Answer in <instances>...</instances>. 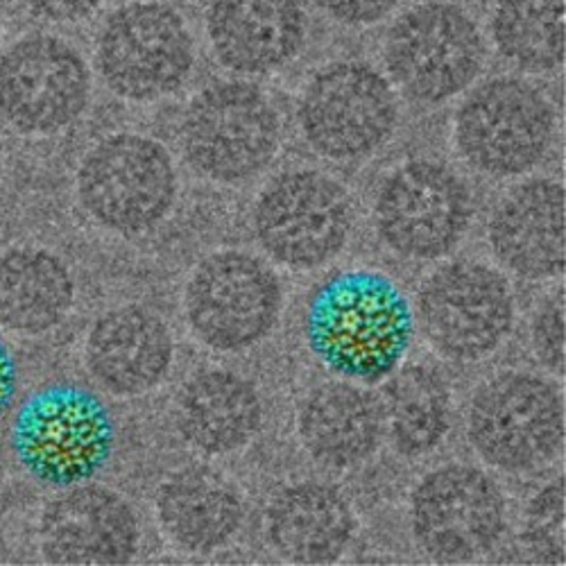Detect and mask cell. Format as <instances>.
<instances>
[{
  "mask_svg": "<svg viewBox=\"0 0 566 566\" xmlns=\"http://www.w3.org/2000/svg\"><path fill=\"white\" fill-rule=\"evenodd\" d=\"M399 105L392 84L367 64L338 62L306 84L300 127L306 144L324 159L356 161L392 136Z\"/></svg>",
  "mask_w": 566,
  "mask_h": 566,
  "instance_id": "obj_12",
  "label": "cell"
},
{
  "mask_svg": "<svg viewBox=\"0 0 566 566\" xmlns=\"http://www.w3.org/2000/svg\"><path fill=\"white\" fill-rule=\"evenodd\" d=\"M304 332L313 356L340 379L384 384L408 354L415 313L388 274L347 270L313 293Z\"/></svg>",
  "mask_w": 566,
  "mask_h": 566,
  "instance_id": "obj_1",
  "label": "cell"
},
{
  "mask_svg": "<svg viewBox=\"0 0 566 566\" xmlns=\"http://www.w3.org/2000/svg\"><path fill=\"white\" fill-rule=\"evenodd\" d=\"M0 30H3V12H0Z\"/></svg>",
  "mask_w": 566,
  "mask_h": 566,
  "instance_id": "obj_33",
  "label": "cell"
},
{
  "mask_svg": "<svg viewBox=\"0 0 566 566\" xmlns=\"http://www.w3.org/2000/svg\"><path fill=\"white\" fill-rule=\"evenodd\" d=\"M39 542L51 564H127L138 548V518L118 492L82 483L45 505Z\"/></svg>",
  "mask_w": 566,
  "mask_h": 566,
  "instance_id": "obj_16",
  "label": "cell"
},
{
  "mask_svg": "<svg viewBox=\"0 0 566 566\" xmlns=\"http://www.w3.org/2000/svg\"><path fill=\"white\" fill-rule=\"evenodd\" d=\"M254 235L279 265L308 272L334 261L354 227L345 186L319 170H289L274 177L252 213Z\"/></svg>",
  "mask_w": 566,
  "mask_h": 566,
  "instance_id": "obj_5",
  "label": "cell"
},
{
  "mask_svg": "<svg viewBox=\"0 0 566 566\" xmlns=\"http://www.w3.org/2000/svg\"><path fill=\"white\" fill-rule=\"evenodd\" d=\"M531 340L537 360L555 371H564V291L559 289L555 295L546 297V302L537 308L533 328H531Z\"/></svg>",
  "mask_w": 566,
  "mask_h": 566,
  "instance_id": "obj_27",
  "label": "cell"
},
{
  "mask_svg": "<svg viewBox=\"0 0 566 566\" xmlns=\"http://www.w3.org/2000/svg\"><path fill=\"white\" fill-rule=\"evenodd\" d=\"M263 403L256 386L231 369L193 374L177 397V427L184 440L209 455L248 447L261 429Z\"/></svg>",
  "mask_w": 566,
  "mask_h": 566,
  "instance_id": "obj_20",
  "label": "cell"
},
{
  "mask_svg": "<svg viewBox=\"0 0 566 566\" xmlns=\"http://www.w3.org/2000/svg\"><path fill=\"white\" fill-rule=\"evenodd\" d=\"M114 442L109 408L93 392L69 384L34 392L12 427V449L23 469L34 481L62 490L98 476Z\"/></svg>",
  "mask_w": 566,
  "mask_h": 566,
  "instance_id": "obj_2",
  "label": "cell"
},
{
  "mask_svg": "<svg viewBox=\"0 0 566 566\" xmlns=\"http://www.w3.org/2000/svg\"><path fill=\"white\" fill-rule=\"evenodd\" d=\"M488 243L507 272L544 281L566 265V196L555 179H531L507 191L490 213Z\"/></svg>",
  "mask_w": 566,
  "mask_h": 566,
  "instance_id": "obj_17",
  "label": "cell"
},
{
  "mask_svg": "<svg viewBox=\"0 0 566 566\" xmlns=\"http://www.w3.org/2000/svg\"><path fill=\"white\" fill-rule=\"evenodd\" d=\"M384 406L349 381L313 388L300 406L297 433L311 458L347 469L365 462L384 438Z\"/></svg>",
  "mask_w": 566,
  "mask_h": 566,
  "instance_id": "obj_22",
  "label": "cell"
},
{
  "mask_svg": "<svg viewBox=\"0 0 566 566\" xmlns=\"http://www.w3.org/2000/svg\"><path fill=\"white\" fill-rule=\"evenodd\" d=\"M528 537L531 546H539L542 551L551 553L557 551L548 539V533L564 537V483L557 481L548 485L537 499L533 501V510L528 514ZM562 555V551H557Z\"/></svg>",
  "mask_w": 566,
  "mask_h": 566,
  "instance_id": "obj_28",
  "label": "cell"
},
{
  "mask_svg": "<svg viewBox=\"0 0 566 566\" xmlns=\"http://www.w3.org/2000/svg\"><path fill=\"white\" fill-rule=\"evenodd\" d=\"M485 41L464 10L449 3H423L406 12L386 39V66L406 96L421 105H440L479 77Z\"/></svg>",
  "mask_w": 566,
  "mask_h": 566,
  "instance_id": "obj_11",
  "label": "cell"
},
{
  "mask_svg": "<svg viewBox=\"0 0 566 566\" xmlns=\"http://www.w3.org/2000/svg\"><path fill=\"white\" fill-rule=\"evenodd\" d=\"M17 388H19V365L12 352L8 349V345L0 340V417L10 410L17 397Z\"/></svg>",
  "mask_w": 566,
  "mask_h": 566,
  "instance_id": "obj_31",
  "label": "cell"
},
{
  "mask_svg": "<svg viewBox=\"0 0 566 566\" xmlns=\"http://www.w3.org/2000/svg\"><path fill=\"white\" fill-rule=\"evenodd\" d=\"M381 406L392 444L408 458L433 451L451 429L449 390L429 367H399Z\"/></svg>",
  "mask_w": 566,
  "mask_h": 566,
  "instance_id": "obj_25",
  "label": "cell"
},
{
  "mask_svg": "<svg viewBox=\"0 0 566 566\" xmlns=\"http://www.w3.org/2000/svg\"><path fill=\"white\" fill-rule=\"evenodd\" d=\"M91 75L57 36L21 39L0 57V116L25 134H55L88 105Z\"/></svg>",
  "mask_w": 566,
  "mask_h": 566,
  "instance_id": "obj_15",
  "label": "cell"
},
{
  "mask_svg": "<svg viewBox=\"0 0 566 566\" xmlns=\"http://www.w3.org/2000/svg\"><path fill=\"white\" fill-rule=\"evenodd\" d=\"M410 528L417 546L438 562L476 559L505 531L503 492L476 467H440L412 492Z\"/></svg>",
  "mask_w": 566,
  "mask_h": 566,
  "instance_id": "obj_14",
  "label": "cell"
},
{
  "mask_svg": "<svg viewBox=\"0 0 566 566\" xmlns=\"http://www.w3.org/2000/svg\"><path fill=\"white\" fill-rule=\"evenodd\" d=\"M356 533L349 501L332 485L297 483L281 490L265 510V537L293 564L336 562Z\"/></svg>",
  "mask_w": 566,
  "mask_h": 566,
  "instance_id": "obj_21",
  "label": "cell"
},
{
  "mask_svg": "<svg viewBox=\"0 0 566 566\" xmlns=\"http://www.w3.org/2000/svg\"><path fill=\"white\" fill-rule=\"evenodd\" d=\"M469 222V188L440 161H408L395 168L376 193V233L390 252L408 261L451 254L464 239Z\"/></svg>",
  "mask_w": 566,
  "mask_h": 566,
  "instance_id": "obj_10",
  "label": "cell"
},
{
  "mask_svg": "<svg viewBox=\"0 0 566 566\" xmlns=\"http://www.w3.org/2000/svg\"><path fill=\"white\" fill-rule=\"evenodd\" d=\"M159 526L188 553H213L239 535L245 505L239 490L211 469H181L155 496Z\"/></svg>",
  "mask_w": 566,
  "mask_h": 566,
  "instance_id": "obj_23",
  "label": "cell"
},
{
  "mask_svg": "<svg viewBox=\"0 0 566 566\" xmlns=\"http://www.w3.org/2000/svg\"><path fill=\"white\" fill-rule=\"evenodd\" d=\"M73 297V276L55 254L23 248L0 256V324L10 332H51L71 311Z\"/></svg>",
  "mask_w": 566,
  "mask_h": 566,
  "instance_id": "obj_24",
  "label": "cell"
},
{
  "mask_svg": "<svg viewBox=\"0 0 566 566\" xmlns=\"http://www.w3.org/2000/svg\"><path fill=\"white\" fill-rule=\"evenodd\" d=\"M177 170L168 150L140 134H114L88 150L77 170L82 209L116 233L159 224L175 205Z\"/></svg>",
  "mask_w": 566,
  "mask_h": 566,
  "instance_id": "obj_9",
  "label": "cell"
},
{
  "mask_svg": "<svg viewBox=\"0 0 566 566\" xmlns=\"http://www.w3.org/2000/svg\"><path fill=\"white\" fill-rule=\"evenodd\" d=\"M21 3L41 19L66 23L93 14L103 6V0H21Z\"/></svg>",
  "mask_w": 566,
  "mask_h": 566,
  "instance_id": "obj_30",
  "label": "cell"
},
{
  "mask_svg": "<svg viewBox=\"0 0 566 566\" xmlns=\"http://www.w3.org/2000/svg\"><path fill=\"white\" fill-rule=\"evenodd\" d=\"M415 319L427 343L449 360L474 363L492 356L514 324L507 279L481 261H451L421 283Z\"/></svg>",
  "mask_w": 566,
  "mask_h": 566,
  "instance_id": "obj_6",
  "label": "cell"
},
{
  "mask_svg": "<svg viewBox=\"0 0 566 566\" xmlns=\"http://www.w3.org/2000/svg\"><path fill=\"white\" fill-rule=\"evenodd\" d=\"M467 438L479 458L499 471H535L562 449V395L537 374L501 371L471 397Z\"/></svg>",
  "mask_w": 566,
  "mask_h": 566,
  "instance_id": "obj_4",
  "label": "cell"
},
{
  "mask_svg": "<svg viewBox=\"0 0 566 566\" xmlns=\"http://www.w3.org/2000/svg\"><path fill=\"white\" fill-rule=\"evenodd\" d=\"M283 304L274 270L254 254L222 250L202 259L184 289V315L193 336L216 352L259 345Z\"/></svg>",
  "mask_w": 566,
  "mask_h": 566,
  "instance_id": "obj_8",
  "label": "cell"
},
{
  "mask_svg": "<svg viewBox=\"0 0 566 566\" xmlns=\"http://www.w3.org/2000/svg\"><path fill=\"white\" fill-rule=\"evenodd\" d=\"M175 343L166 322L144 306H120L91 326L84 360L101 388L116 397L155 390L172 365Z\"/></svg>",
  "mask_w": 566,
  "mask_h": 566,
  "instance_id": "obj_18",
  "label": "cell"
},
{
  "mask_svg": "<svg viewBox=\"0 0 566 566\" xmlns=\"http://www.w3.org/2000/svg\"><path fill=\"white\" fill-rule=\"evenodd\" d=\"M555 134V112L544 93L516 77L481 84L453 123L460 157L485 177L507 179L533 170Z\"/></svg>",
  "mask_w": 566,
  "mask_h": 566,
  "instance_id": "obj_7",
  "label": "cell"
},
{
  "mask_svg": "<svg viewBox=\"0 0 566 566\" xmlns=\"http://www.w3.org/2000/svg\"><path fill=\"white\" fill-rule=\"evenodd\" d=\"M492 36L516 69L555 71L564 62V0H499Z\"/></svg>",
  "mask_w": 566,
  "mask_h": 566,
  "instance_id": "obj_26",
  "label": "cell"
},
{
  "mask_svg": "<svg viewBox=\"0 0 566 566\" xmlns=\"http://www.w3.org/2000/svg\"><path fill=\"white\" fill-rule=\"evenodd\" d=\"M399 0H317V6L345 25H369L386 19Z\"/></svg>",
  "mask_w": 566,
  "mask_h": 566,
  "instance_id": "obj_29",
  "label": "cell"
},
{
  "mask_svg": "<svg viewBox=\"0 0 566 566\" xmlns=\"http://www.w3.org/2000/svg\"><path fill=\"white\" fill-rule=\"evenodd\" d=\"M281 144V118L250 82H218L200 91L181 120V150L191 168L218 184L263 172Z\"/></svg>",
  "mask_w": 566,
  "mask_h": 566,
  "instance_id": "obj_3",
  "label": "cell"
},
{
  "mask_svg": "<svg viewBox=\"0 0 566 566\" xmlns=\"http://www.w3.org/2000/svg\"><path fill=\"white\" fill-rule=\"evenodd\" d=\"M0 164H3V140H0Z\"/></svg>",
  "mask_w": 566,
  "mask_h": 566,
  "instance_id": "obj_32",
  "label": "cell"
},
{
  "mask_svg": "<svg viewBox=\"0 0 566 566\" xmlns=\"http://www.w3.org/2000/svg\"><path fill=\"white\" fill-rule=\"evenodd\" d=\"M207 30L224 69L265 75L302 51L306 17L300 0H213Z\"/></svg>",
  "mask_w": 566,
  "mask_h": 566,
  "instance_id": "obj_19",
  "label": "cell"
},
{
  "mask_svg": "<svg viewBox=\"0 0 566 566\" xmlns=\"http://www.w3.org/2000/svg\"><path fill=\"white\" fill-rule=\"evenodd\" d=\"M196 49L186 21L164 3L116 10L98 36V69L116 96L150 103L170 96L193 71Z\"/></svg>",
  "mask_w": 566,
  "mask_h": 566,
  "instance_id": "obj_13",
  "label": "cell"
}]
</instances>
